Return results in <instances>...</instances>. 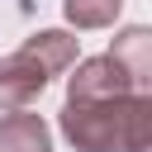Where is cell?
<instances>
[{
	"label": "cell",
	"mask_w": 152,
	"mask_h": 152,
	"mask_svg": "<svg viewBox=\"0 0 152 152\" xmlns=\"http://www.w3.org/2000/svg\"><path fill=\"white\" fill-rule=\"evenodd\" d=\"M62 133L76 152H147L152 147V90L66 100Z\"/></svg>",
	"instance_id": "1"
},
{
	"label": "cell",
	"mask_w": 152,
	"mask_h": 152,
	"mask_svg": "<svg viewBox=\"0 0 152 152\" xmlns=\"http://www.w3.org/2000/svg\"><path fill=\"white\" fill-rule=\"evenodd\" d=\"M76 62V38L66 28H38L24 48L0 57V109H28L52 76L71 71Z\"/></svg>",
	"instance_id": "2"
},
{
	"label": "cell",
	"mask_w": 152,
	"mask_h": 152,
	"mask_svg": "<svg viewBox=\"0 0 152 152\" xmlns=\"http://www.w3.org/2000/svg\"><path fill=\"white\" fill-rule=\"evenodd\" d=\"M76 71L66 76V100H100V95H119V90H147L142 81H133L124 71V62L114 52L90 57V62H71Z\"/></svg>",
	"instance_id": "3"
},
{
	"label": "cell",
	"mask_w": 152,
	"mask_h": 152,
	"mask_svg": "<svg viewBox=\"0 0 152 152\" xmlns=\"http://www.w3.org/2000/svg\"><path fill=\"white\" fill-rule=\"evenodd\" d=\"M0 152H52V128L43 124V114L5 109V119H0Z\"/></svg>",
	"instance_id": "4"
},
{
	"label": "cell",
	"mask_w": 152,
	"mask_h": 152,
	"mask_svg": "<svg viewBox=\"0 0 152 152\" xmlns=\"http://www.w3.org/2000/svg\"><path fill=\"white\" fill-rule=\"evenodd\" d=\"M119 62H124V71L133 76V81H142V86H152V33L142 28V24H133V28H124L119 38H114V48H109Z\"/></svg>",
	"instance_id": "5"
},
{
	"label": "cell",
	"mask_w": 152,
	"mask_h": 152,
	"mask_svg": "<svg viewBox=\"0 0 152 152\" xmlns=\"http://www.w3.org/2000/svg\"><path fill=\"white\" fill-rule=\"evenodd\" d=\"M124 0H62V14L71 28H109L119 19Z\"/></svg>",
	"instance_id": "6"
}]
</instances>
